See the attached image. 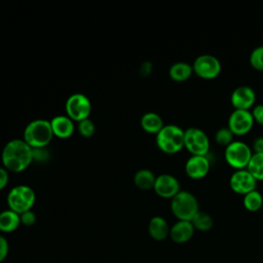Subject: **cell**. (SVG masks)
I'll list each match as a JSON object with an SVG mask.
<instances>
[{"mask_svg":"<svg viewBox=\"0 0 263 263\" xmlns=\"http://www.w3.org/2000/svg\"><path fill=\"white\" fill-rule=\"evenodd\" d=\"M1 160L8 172L21 173L33 161V148L23 139L10 140L2 149Z\"/></svg>","mask_w":263,"mask_h":263,"instance_id":"6da1fadb","label":"cell"},{"mask_svg":"<svg viewBox=\"0 0 263 263\" xmlns=\"http://www.w3.org/2000/svg\"><path fill=\"white\" fill-rule=\"evenodd\" d=\"M53 133L50 121L35 119L27 124L23 140L32 148H45L52 140Z\"/></svg>","mask_w":263,"mask_h":263,"instance_id":"7a4b0ae2","label":"cell"},{"mask_svg":"<svg viewBox=\"0 0 263 263\" xmlns=\"http://www.w3.org/2000/svg\"><path fill=\"white\" fill-rule=\"evenodd\" d=\"M157 147L166 154H175L184 148V130L176 124H164L156 135Z\"/></svg>","mask_w":263,"mask_h":263,"instance_id":"3957f363","label":"cell"},{"mask_svg":"<svg viewBox=\"0 0 263 263\" xmlns=\"http://www.w3.org/2000/svg\"><path fill=\"white\" fill-rule=\"evenodd\" d=\"M171 210L178 220L191 221L199 211L197 198L191 192L181 190L172 198Z\"/></svg>","mask_w":263,"mask_h":263,"instance_id":"277c9868","label":"cell"},{"mask_svg":"<svg viewBox=\"0 0 263 263\" xmlns=\"http://www.w3.org/2000/svg\"><path fill=\"white\" fill-rule=\"evenodd\" d=\"M35 192L28 185L14 186L7 194V204L9 210L18 215L30 211L35 203Z\"/></svg>","mask_w":263,"mask_h":263,"instance_id":"5b68a950","label":"cell"},{"mask_svg":"<svg viewBox=\"0 0 263 263\" xmlns=\"http://www.w3.org/2000/svg\"><path fill=\"white\" fill-rule=\"evenodd\" d=\"M252 155V149L242 141H233L224 151L226 162L236 171L247 168Z\"/></svg>","mask_w":263,"mask_h":263,"instance_id":"8992f818","label":"cell"},{"mask_svg":"<svg viewBox=\"0 0 263 263\" xmlns=\"http://www.w3.org/2000/svg\"><path fill=\"white\" fill-rule=\"evenodd\" d=\"M184 148H186L191 155L206 156L210 150L208 135L197 127L187 128L184 130Z\"/></svg>","mask_w":263,"mask_h":263,"instance_id":"52a82bcc","label":"cell"},{"mask_svg":"<svg viewBox=\"0 0 263 263\" xmlns=\"http://www.w3.org/2000/svg\"><path fill=\"white\" fill-rule=\"evenodd\" d=\"M66 115L73 121H81L88 118L91 112V103L87 96L75 92L71 95L65 103Z\"/></svg>","mask_w":263,"mask_h":263,"instance_id":"ba28073f","label":"cell"},{"mask_svg":"<svg viewBox=\"0 0 263 263\" xmlns=\"http://www.w3.org/2000/svg\"><path fill=\"white\" fill-rule=\"evenodd\" d=\"M193 73L198 77L206 80L218 77L221 73L222 66L218 58L212 54H200L192 64Z\"/></svg>","mask_w":263,"mask_h":263,"instance_id":"9c48e42d","label":"cell"},{"mask_svg":"<svg viewBox=\"0 0 263 263\" xmlns=\"http://www.w3.org/2000/svg\"><path fill=\"white\" fill-rule=\"evenodd\" d=\"M255 121L250 110H233L228 118V128L234 136L247 135Z\"/></svg>","mask_w":263,"mask_h":263,"instance_id":"30bf717a","label":"cell"},{"mask_svg":"<svg viewBox=\"0 0 263 263\" xmlns=\"http://www.w3.org/2000/svg\"><path fill=\"white\" fill-rule=\"evenodd\" d=\"M229 186L233 192L243 196L256 189L257 180L248 172L247 168L237 170L231 175L229 179Z\"/></svg>","mask_w":263,"mask_h":263,"instance_id":"8fae6325","label":"cell"},{"mask_svg":"<svg viewBox=\"0 0 263 263\" xmlns=\"http://www.w3.org/2000/svg\"><path fill=\"white\" fill-rule=\"evenodd\" d=\"M256 101L255 90L248 85H240L233 89L230 96V103L234 110H250Z\"/></svg>","mask_w":263,"mask_h":263,"instance_id":"7c38bea8","label":"cell"},{"mask_svg":"<svg viewBox=\"0 0 263 263\" xmlns=\"http://www.w3.org/2000/svg\"><path fill=\"white\" fill-rule=\"evenodd\" d=\"M153 190L158 196L171 199L181 191L178 179L170 174H161L157 176Z\"/></svg>","mask_w":263,"mask_h":263,"instance_id":"4fadbf2b","label":"cell"},{"mask_svg":"<svg viewBox=\"0 0 263 263\" xmlns=\"http://www.w3.org/2000/svg\"><path fill=\"white\" fill-rule=\"evenodd\" d=\"M210 167L211 163L206 156L191 155L185 163V173L193 180H200L209 174Z\"/></svg>","mask_w":263,"mask_h":263,"instance_id":"5bb4252c","label":"cell"},{"mask_svg":"<svg viewBox=\"0 0 263 263\" xmlns=\"http://www.w3.org/2000/svg\"><path fill=\"white\" fill-rule=\"evenodd\" d=\"M191 221L178 220L170 229V236L176 243H185L191 239L194 233Z\"/></svg>","mask_w":263,"mask_h":263,"instance_id":"9a60e30c","label":"cell"},{"mask_svg":"<svg viewBox=\"0 0 263 263\" xmlns=\"http://www.w3.org/2000/svg\"><path fill=\"white\" fill-rule=\"evenodd\" d=\"M53 136L66 139L73 135L75 126L73 120L67 115H57L50 120Z\"/></svg>","mask_w":263,"mask_h":263,"instance_id":"2e32d148","label":"cell"},{"mask_svg":"<svg viewBox=\"0 0 263 263\" xmlns=\"http://www.w3.org/2000/svg\"><path fill=\"white\" fill-rule=\"evenodd\" d=\"M170 227L166 220L160 216H154L148 224L149 235L155 240H163L170 235Z\"/></svg>","mask_w":263,"mask_h":263,"instance_id":"e0dca14e","label":"cell"},{"mask_svg":"<svg viewBox=\"0 0 263 263\" xmlns=\"http://www.w3.org/2000/svg\"><path fill=\"white\" fill-rule=\"evenodd\" d=\"M141 126L148 134L157 135L164 126L163 120L159 114L155 112H147L141 117Z\"/></svg>","mask_w":263,"mask_h":263,"instance_id":"ac0fdd59","label":"cell"},{"mask_svg":"<svg viewBox=\"0 0 263 263\" xmlns=\"http://www.w3.org/2000/svg\"><path fill=\"white\" fill-rule=\"evenodd\" d=\"M192 74V65L186 62H177L173 64L168 70V75L171 79L176 82H184L188 80Z\"/></svg>","mask_w":263,"mask_h":263,"instance_id":"d6986e66","label":"cell"},{"mask_svg":"<svg viewBox=\"0 0 263 263\" xmlns=\"http://www.w3.org/2000/svg\"><path fill=\"white\" fill-rule=\"evenodd\" d=\"M21 225L20 215L11 210H5L0 213V231L12 232Z\"/></svg>","mask_w":263,"mask_h":263,"instance_id":"ffe728a7","label":"cell"},{"mask_svg":"<svg viewBox=\"0 0 263 263\" xmlns=\"http://www.w3.org/2000/svg\"><path fill=\"white\" fill-rule=\"evenodd\" d=\"M155 180H156V177L153 174V172L150 170H147V168L139 170L134 176L135 185L140 190H144V191L153 189Z\"/></svg>","mask_w":263,"mask_h":263,"instance_id":"44dd1931","label":"cell"},{"mask_svg":"<svg viewBox=\"0 0 263 263\" xmlns=\"http://www.w3.org/2000/svg\"><path fill=\"white\" fill-rule=\"evenodd\" d=\"M242 204L249 212H257L263 205V196L258 190L255 189L243 195Z\"/></svg>","mask_w":263,"mask_h":263,"instance_id":"7402d4cb","label":"cell"},{"mask_svg":"<svg viewBox=\"0 0 263 263\" xmlns=\"http://www.w3.org/2000/svg\"><path fill=\"white\" fill-rule=\"evenodd\" d=\"M191 223L195 230L204 232V231H209L210 229H212V227L214 225V220L210 214L202 212V211H198L195 214V216L192 218Z\"/></svg>","mask_w":263,"mask_h":263,"instance_id":"603a6c76","label":"cell"},{"mask_svg":"<svg viewBox=\"0 0 263 263\" xmlns=\"http://www.w3.org/2000/svg\"><path fill=\"white\" fill-rule=\"evenodd\" d=\"M247 170L257 181H263V153H253Z\"/></svg>","mask_w":263,"mask_h":263,"instance_id":"cb8c5ba5","label":"cell"},{"mask_svg":"<svg viewBox=\"0 0 263 263\" xmlns=\"http://www.w3.org/2000/svg\"><path fill=\"white\" fill-rule=\"evenodd\" d=\"M233 138H234V135L231 133V130L228 127H221L215 134L216 143L225 148L234 141Z\"/></svg>","mask_w":263,"mask_h":263,"instance_id":"d4e9b609","label":"cell"},{"mask_svg":"<svg viewBox=\"0 0 263 263\" xmlns=\"http://www.w3.org/2000/svg\"><path fill=\"white\" fill-rule=\"evenodd\" d=\"M250 65L257 71L263 72V45L255 47L250 54Z\"/></svg>","mask_w":263,"mask_h":263,"instance_id":"484cf974","label":"cell"},{"mask_svg":"<svg viewBox=\"0 0 263 263\" xmlns=\"http://www.w3.org/2000/svg\"><path fill=\"white\" fill-rule=\"evenodd\" d=\"M78 132L82 137H85V138L91 137L96 132V126H95L93 121L89 118L79 121L78 122Z\"/></svg>","mask_w":263,"mask_h":263,"instance_id":"4316f807","label":"cell"},{"mask_svg":"<svg viewBox=\"0 0 263 263\" xmlns=\"http://www.w3.org/2000/svg\"><path fill=\"white\" fill-rule=\"evenodd\" d=\"M20 218H21V224L25 226H32L36 222V215L32 210L22 213L20 215Z\"/></svg>","mask_w":263,"mask_h":263,"instance_id":"83f0119b","label":"cell"},{"mask_svg":"<svg viewBox=\"0 0 263 263\" xmlns=\"http://www.w3.org/2000/svg\"><path fill=\"white\" fill-rule=\"evenodd\" d=\"M251 113L254 121L260 125H263V104H258L254 106Z\"/></svg>","mask_w":263,"mask_h":263,"instance_id":"f1b7e54d","label":"cell"},{"mask_svg":"<svg viewBox=\"0 0 263 263\" xmlns=\"http://www.w3.org/2000/svg\"><path fill=\"white\" fill-rule=\"evenodd\" d=\"M8 250L9 246L7 239L3 235H0V263L3 262L4 259L7 257Z\"/></svg>","mask_w":263,"mask_h":263,"instance_id":"f546056e","label":"cell"},{"mask_svg":"<svg viewBox=\"0 0 263 263\" xmlns=\"http://www.w3.org/2000/svg\"><path fill=\"white\" fill-rule=\"evenodd\" d=\"M48 154L45 148H33V160L45 161Z\"/></svg>","mask_w":263,"mask_h":263,"instance_id":"4dcf8cb0","label":"cell"},{"mask_svg":"<svg viewBox=\"0 0 263 263\" xmlns=\"http://www.w3.org/2000/svg\"><path fill=\"white\" fill-rule=\"evenodd\" d=\"M8 180H9L8 171L6 168L0 166V191L2 189H4V187L7 185Z\"/></svg>","mask_w":263,"mask_h":263,"instance_id":"1f68e13d","label":"cell"},{"mask_svg":"<svg viewBox=\"0 0 263 263\" xmlns=\"http://www.w3.org/2000/svg\"><path fill=\"white\" fill-rule=\"evenodd\" d=\"M254 153H263V137H258L253 144Z\"/></svg>","mask_w":263,"mask_h":263,"instance_id":"d6a6232c","label":"cell"},{"mask_svg":"<svg viewBox=\"0 0 263 263\" xmlns=\"http://www.w3.org/2000/svg\"><path fill=\"white\" fill-rule=\"evenodd\" d=\"M151 69H152V65L149 63V62H144L141 66V69H140V72L142 75H149L150 72H151Z\"/></svg>","mask_w":263,"mask_h":263,"instance_id":"836d02e7","label":"cell"}]
</instances>
